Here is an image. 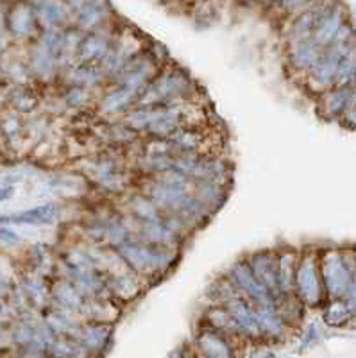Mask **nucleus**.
Returning <instances> with one entry per match:
<instances>
[{"mask_svg": "<svg viewBox=\"0 0 356 358\" xmlns=\"http://www.w3.org/2000/svg\"><path fill=\"white\" fill-rule=\"evenodd\" d=\"M203 90L183 66L170 62L162 66L152 81L138 95L136 106H170L183 102H201Z\"/></svg>", "mask_w": 356, "mask_h": 358, "instance_id": "obj_1", "label": "nucleus"}, {"mask_svg": "<svg viewBox=\"0 0 356 358\" xmlns=\"http://www.w3.org/2000/svg\"><path fill=\"white\" fill-rule=\"evenodd\" d=\"M183 249L166 248V245L150 244L133 235L127 242L118 245L117 252L126 262L131 271L142 276L147 283L163 280L178 265Z\"/></svg>", "mask_w": 356, "mask_h": 358, "instance_id": "obj_2", "label": "nucleus"}, {"mask_svg": "<svg viewBox=\"0 0 356 358\" xmlns=\"http://www.w3.org/2000/svg\"><path fill=\"white\" fill-rule=\"evenodd\" d=\"M319 262L328 299L344 297L355 273L356 248H322L319 249Z\"/></svg>", "mask_w": 356, "mask_h": 358, "instance_id": "obj_3", "label": "nucleus"}, {"mask_svg": "<svg viewBox=\"0 0 356 358\" xmlns=\"http://www.w3.org/2000/svg\"><path fill=\"white\" fill-rule=\"evenodd\" d=\"M294 294L304 303V306H317L328 301L320 274L319 248L299 249L294 276Z\"/></svg>", "mask_w": 356, "mask_h": 358, "instance_id": "obj_4", "label": "nucleus"}, {"mask_svg": "<svg viewBox=\"0 0 356 358\" xmlns=\"http://www.w3.org/2000/svg\"><path fill=\"white\" fill-rule=\"evenodd\" d=\"M224 274L233 283L236 292L245 301L251 303L255 308H272V306H276V296L263 283H259L245 257L238 258L235 264H231L224 271Z\"/></svg>", "mask_w": 356, "mask_h": 358, "instance_id": "obj_5", "label": "nucleus"}, {"mask_svg": "<svg viewBox=\"0 0 356 358\" xmlns=\"http://www.w3.org/2000/svg\"><path fill=\"white\" fill-rule=\"evenodd\" d=\"M322 47L310 38H301V40L283 41V66L292 79L303 83L306 73L310 72L317 63L319 56L322 54Z\"/></svg>", "mask_w": 356, "mask_h": 358, "instance_id": "obj_6", "label": "nucleus"}, {"mask_svg": "<svg viewBox=\"0 0 356 358\" xmlns=\"http://www.w3.org/2000/svg\"><path fill=\"white\" fill-rule=\"evenodd\" d=\"M315 27L312 38L326 49L339 33L342 25L349 22L348 9L340 0H315Z\"/></svg>", "mask_w": 356, "mask_h": 358, "instance_id": "obj_7", "label": "nucleus"}, {"mask_svg": "<svg viewBox=\"0 0 356 358\" xmlns=\"http://www.w3.org/2000/svg\"><path fill=\"white\" fill-rule=\"evenodd\" d=\"M136 102L138 95L134 92L117 83H110L99 92L94 111L104 120H117L126 117L136 106Z\"/></svg>", "mask_w": 356, "mask_h": 358, "instance_id": "obj_8", "label": "nucleus"}, {"mask_svg": "<svg viewBox=\"0 0 356 358\" xmlns=\"http://www.w3.org/2000/svg\"><path fill=\"white\" fill-rule=\"evenodd\" d=\"M118 20L120 18L115 11L111 0H86L85 4L73 13L72 24L83 33H92V31L108 27Z\"/></svg>", "mask_w": 356, "mask_h": 358, "instance_id": "obj_9", "label": "nucleus"}, {"mask_svg": "<svg viewBox=\"0 0 356 358\" xmlns=\"http://www.w3.org/2000/svg\"><path fill=\"white\" fill-rule=\"evenodd\" d=\"M355 97L356 88H353V86H332V88H328L326 92H322V94H319L313 99L315 101L317 115L322 120H326V122L336 124Z\"/></svg>", "mask_w": 356, "mask_h": 358, "instance_id": "obj_10", "label": "nucleus"}, {"mask_svg": "<svg viewBox=\"0 0 356 358\" xmlns=\"http://www.w3.org/2000/svg\"><path fill=\"white\" fill-rule=\"evenodd\" d=\"M247 262L251 265L252 273L259 280V283L267 287L276 299L280 297V285H278V248L259 249V251L247 255Z\"/></svg>", "mask_w": 356, "mask_h": 358, "instance_id": "obj_11", "label": "nucleus"}, {"mask_svg": "<svg viewBox=\"0 0 356 358\" xmlns=\"http://www.w3.org/2000/svg\"><path fill=\"white\" fill-rule=\"evenodd\" d=\"M108 276V290L115 301H129L142 292L147 281L142 276H138L127 265L117 268Z\"/></svg>", "mask_w": 356, "mask_h": 358, "instance_id": "obj_12", "label": "nucleus"}, {"mask_svg": "<svg viewBox=\"0 0 356 358\" xmlns=\"http://www.w3.org/2000/svg\"><path fill=\"white\" fill-rule=\"evenodd\" d=\"M66 85L83 86V88H90L94 92H101L104 86L110 85V79L101 65L76 63L66 70Z\"/></svg>", "mask_w": 356, "mask_h": 358, "instance_id": "obj_13", "label": "nucleus"}, {"mask_svg": "<svg viewBox=\"0 0 356 358\" xmlns=\"http://www.w3.org/2000/svg\"><path fill=\"white\" fill-rule=\"evenodd\" d=\"M297 257L299 249L296 248H278V285H280V296L294 294V276H296Z\"/></svg>", "mask_w": 356, "mask_h": 358, "instance_id": "obj_14", "label": "nucleus"}, {"mask_svg": "<svg viewBox=\"0 0 356 358\" xmlns=\"http://www.w3.org/2000/svg\"><path fill=\"white\" fill-rule=\"evenodd\" d=\"M194 194L215 215L227 201L229 185L213 183V181H201V183H194Z\"/></svg>", "mask_w": 356, "mask_h": 358, "instance_id": "obj_15", "label": "nucleus"}, {"mask_svg": "<svg viewBox=\"0 0 356 358\" xmlns=\"http://www.w3.org/2000/svg\"><path fill=\"white\" fill-rule=\"evenodd\" d=\"M56 206L54 204H45V206L33 208V210H27V212H22L20 215L13 217H2L0 224L4 222H15V224H31V226H36V224H50L56 220Z\"/></svg>", "mask_w": 356, "mask_h": 358, "instance_id": "obj_16", "label": "nucleus"}, {"mask_svg": "<svg viewBox=\"0 0 356 358\" xmlns=\"http://www.w3.org/2000/svg\"><path fill=\"white\" fill-rule=\"evenodd\" d=\"M313 4H315V0H276L271 9H269V13L281 25H285L288 20L312 8Z\"/></svg>", "mask_w": 356, "mask_h": 358, "instance_id": "obj_17", "label": "nucleus"}, {"mask_svg": "<svg viewBox=\"0 0 356 358\" xmlns=\"http://www.w3.org/2000/svg\"><path fill=\"white\" fill-rule=\"evenodd\" d=\"M208 294L213 297V305H220V306H227L229 303H233L236 297H242L236 289L233 287L229 280L226 278V274H220L219 278L215 281H211L210 289H208Z\"/></svg>", "mask_w": 356, "mask_h": 358, "instance_id": "obj_18", "label": "nucleus"}, {"mask_svg": "<svg viewBox=\"0 0 356 358\" xmlns=\"http://www.w3.org/2000/svg\"><path fill=\"white\" fill-rule=\"evenodd\" d=\"M336 124L344 127V129L356 131V97L353 99L351 104L348 106V110L342 113V117L339 118V122Z\"/></svg>", "mask_w": 356, "mask_h": 358, "instance_id": "obj_19", "label": "nucleus"}, {"mask_svg": "<svg viewBox=\"0 0 356 358\" xmlns=\"http://www.w3.org/2000/svg\"><path fill=\"white\" fill-rule=\"evenodd\" d=\"M63 2H65V4H66V8H69L70 11H72V13H76L77 9H79V8H81L83 4H85L86 0H63Z\"/></svg>", "mask_w": 356, "mask_h": 358, "instance_id": "obj_20", "label": "nucleus"}, {"mask_svg": "<svg viewBox=\"0 0 356 358\" xmlns=\"http://www.w3.org/2000/svg\"><path fill=\"white\" fill-rule=\"evenodd\" d=\"M249 2H252V4H256L258 8L265 9V11H269L271 9V6L274 4L276 0H249Z\"/></svg>", "mask_w": 356, "mask_h": 358, "instance_id": "obj_21", "label": "nucleus"}, {"mask_svg": "<svg viewBox=\"0 0 356 358\" xmlns=\"http://www.w3.org/2000/svg\"><path fill=\"white\" fill-rule=\"evenodd\" d=\"M201 2H204V0H181V6H183V8H187L188 11H190L194 6L201 4Z\"/></svg>", "mask_w": 356, "mask_h": 358, "instance_id": "obj_22", "label": "nucleus"}, {"mask_svg": "<svg viewBox=\"0 0 356 358\" xmlns=\"http://www.w3.org/2000/svg\"><path fill=\"white\" fill-rule=\"evenodd\" d=\"M156 2L165 6V8H170V6H181V0H156Z\"/></svg>", "mask_w": 356, "mask_h": 358, "instance_id": "obj_23", "label": "nucleus"}]
</instances>
